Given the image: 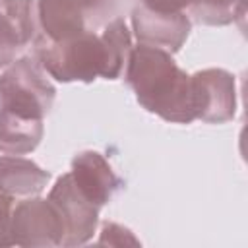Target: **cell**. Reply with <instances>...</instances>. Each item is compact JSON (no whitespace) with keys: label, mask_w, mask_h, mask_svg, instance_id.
I'll use <instances>...</instances> for the list:
<instances>
[{"label":"cell","mask_w":248,"mask_h":248,"mask_svg":"<svg viewBox=\"0 0 248 248\" xmlns=\"http://www.w3.org/2000/svg\"><path fill=\"white\" fill-rule=\"evenodd\" d=\"M130 50L132 35L126 21L118 16L105 25L101 35L87 29L58 43L37 39L31 54L56 81L91 83L95 78L116 79L128 62Z\"/></svg>","instance_id":"cell-1"},{"label":"cell","mask_w":248,"mask_h":248,"mask_svg":"<svg viewBox=\"0 0 248 248\" xmlns=\"http://www.w3.org/2000/svg\"><path fill=\"white\" fill-rule=\"evenodd\" d=\"M124 81L147 112L174 124L196 120L192 78L170 52L138 43L128 54Z\"/></svg>","instance_id":"cell-2"},{"label":"cell","mask_w":248,"mask_h":248,"mask_svg":"<svg viewBox=\"0 0 248 248\" xmlns=\"http://www.w3.org/2000/svg\"><path fill=\"white\" fill-rule=\"evenodd\" d=\"M54 97L56 89L33 54L16 58L0 74V108L17 116L43 120Z\"/></svg>","instance_id":"cell-3"},{"label":"cell","mask_w":248,"mask_h":248,"mask_svg":"<svg viewBox=\"0 0 248 248\" xmlns=\"http://www.w3.org/2000/svg\"><path fill=\"white\" fill-rule=\"evenodd\" d=\"M10 236L23 248H52L62 246L64 227L48 200L31 196L12 209Z\"/></svg>","instance_id":"cell-4"},{"label":"cell","mask_w":248,"mask_h":248,"mask_svg":"<svg viewBox=\"0 0 248 248\" xmlns=\"http://www.w3.org/2000/svg\"><path fill=\"white\" fill-rule=\"evenodd\" d=\"M46 200L54 205L62 221V227H64L62 246H81L93 238L97 231L101 207L91 203L79 192L70 172L56 178Z\"/></svg>","instance_id":"cell-5"},{"label":"cell","mask_w":248,"mask_h":248,"mask_svg":"<svg viewBox=\"0 0 248 248\" xmlns=\"http://www.w3.org/2000/svg\"><path fill=\"white\" fill-rule=\"evenodd\" d=\"M196 118L209 124H223L236 112V81L223 68H205L190 76Z\"/></svg>","instance_id":"cell-6"},{"label":"cell","mask_w":248,"mask_h":248,"mask_svg":"<svg viewBox=\"0 0 248 248\" xmlns=\"http://www.w3.org/2000/svg\"><path fill=\"white\" fill-rule=\"evenodd\" d=\"M39 35L35 0H0V68L10 66Z\"/></svg>","instance_id":"cell-7"},{"label":"cell","mask_w":248,"mask_h":248,"mask_svg":"<svg viewBox=\"0 0 248 248\" xmlns=\"http://www.w3.org/2000/svg\"><path fill=\"white\" fill-rule=\"evenodd\" d=\"M132 29L141 45L157 46L167 52H178L186 43L192 21L184 12H153L143 6L132 10Z\"/></svg>","instance_id":"cell-8"},{"label":"cell","mask_w":248,"mask_h":248,"mask_svg":"<svg viewBox=\"0 0 248 248\" xmlns=\"http://www.w3.org/2000/svg\"><path fill=\"white\" fill-rule=\"evenodd\" d=\"M72 180L79 192L97 207L107 205L122 186L108 161L99 151H81L72 159Z\"/></svg>","instance_id":"cell-9"},{"label":"cell","mask_w":248,"mask_h":248,"mask_svg":"<svg viewBox=\"0 0 248 248\" xmlns=\"http://www.w3.org/2000/svg\"><path fill=\"white\" fill-rule=\"evenodd\" d=\"M35 4L39 41L58 43L89 29L83 10L72 0H35Z\"/></svg>","instance_id":"cell-10"},{"label":"cell","mask_w":248,"mask_h":248,"mask_svg":"<svg viewBox=\"0 0 248 248\" xmlns=\"http://www.w3.org/2000/svg\"><path fill=\"white\" fill-rule=\"evenodd\" d=\"M50 172L41 169L37 163L17 155H0V194L14 198L39 196Z\"/></svg>","instance_id":"cell-11"},{"label":"cell","mask_w":248,"mask_h":248,"mask_svg":"<svg viewBox=\"0 0 248 248\" xmlns=\"http://www.w3.org/2000/svg\"><path fill=\"white\" fill-rule=\"evenodd\" d=\"M43 120L23 118L6 108H0V153L25 155L31 153L43 140Z\"/></svg>","instance_id":"cell-12"},{"label":"cell","mask_w":248,"mask_h":248,"mask_svg":"<svg viewBox=\"0 0 248 248\" xmlns=\"http://www.w3.org/2000/svg\"><path fill=\"white\" fill-rule=\"evenodd\" d=\"M190 16L200 25L223 27L244 17V0H190Z\"/></svg>","instance_id":"cell-13"},{"label":"cell","mask_w":248,"mask_h":248,"mask_svg":"<svg viewBox=\"0 0 248 248\" xmlns=\"http://www.w3.org/2000/svg\"><path fill=\"white\" fill-rule=\"evenodd\" d=\"M72 2L83 10L87 23H93V25L107 21L120 8V0H72Z\"/></svg>","instance_id":"cell-14"},{"label":"cell","mask_w":248,"mask_h":248,"mask_svg":"<svg viewBox=\"0 0 248 248\" xmlns=\"http://www.w3.org/2000/svg\"><path fill=\"white\" fill-rule=\"evenodd\" d=\"M99 244H112V246H122V244H134L138 246L140 242L134 238V234L122 227V225H116V223H105L103 225V231H101V238H99Z\"/></svg>","instance_id":"cell-15"},{"label":"cell","mask_w":248,"mask_h":248,"mask_svg":"<svg viewBox=\"0 0 248 248\" xmlns=\"http://www.w3.org/2000/svg\"><path fill=\"white\" fill-rule=\"evenodd\" d=\"M12 198L0 194V248L12 246V236H10V221H12Z\"/></svg>","instance_id":"cell-16"},{"label":"cell","mask_w":248,"mask_h":248,"mask_svg":"<svg viewBox=\"0 0 248 248\" xmlns=\"http://www.w3.org/2000/svg\"><path fill=\"white\" fill-rule=\"evenodd\" d=\"M140 6L153 10V12L172 14V12H182L184 8H188L190 0H140Z\"/></svg>","instance_id":"cell-17"}]
</instances>
